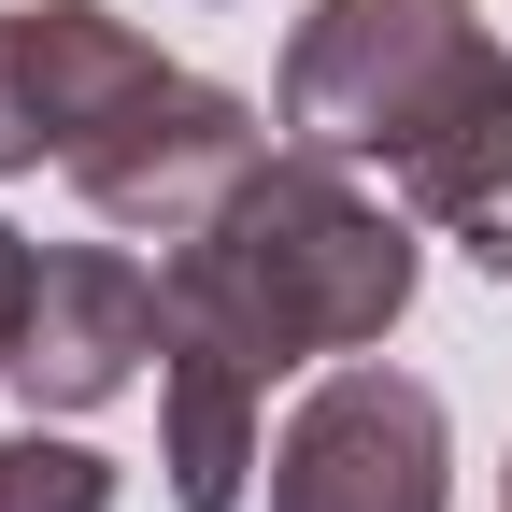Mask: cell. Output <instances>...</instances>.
<instances>
[{"label": "cell", "mask_w": 512, "mask_h": 512, "mask_svg": "<svg viewBox=\"0 0 512 512\" xmlns=\"http://www.w3.org/2000/svg\"><path fill=\"white\" fill-rule=\"evenodd\" d=\"M157 72L171 57L100 0H0V171H43V157L72 171V143Z\"/></svg>", "instance_id": "5b68a950"}, {"label": "cell", "mask_w": 512, "mask_h": 512, "mask_svg": "<svg viewBox=\"0 0 512 512\" xmlns=\"http://www.w3.org/2000/svg\"><path fill=\"white\" fill-rule=\"evenodd\" d=\"M256 157H271V143H256V100H228V86H200V72H157L143 100H114L86 143H72V185H86V214L185 242Z\"/></svg>", "instance_id": "277c9868"}, {"label": "cell", "mask_w": 512, "mask_h": 512, "mask_svg": "<svg viewBox=\"0 0 512 512\" xmlns=\"http://www.w3.org/2000/svg\"><path fill=\"white\" fill-rule=\"evenodd\" d=\"M456 427L413 370H328L271 441V512H441Z\"/></svg>", "instance_id": "3957f363"}, {"label": "cell", "mask_w": 512, "mask_h": 512, "mask_svg": "<svg viewBox=\"0 0 512 512\" xmlns=\"http://www.w3.org/2000/svg\"><path fill=\"white\" fill-rule=\"evenodd\" d=\"M413 313V242L384 228L342 157H256L228 200L171 242V328L228 342L256 384L271 370H313V356H370L384 328Z\"/></svg>", "instance_id": "7a4b0ae2"}, {"label": "cell", "mask_w": 512, "mask_h": 512, "mask_svg": "<svg viewBox=\"0 0 512 512\" xmlns=\"http://www.w3.org/2000/svg\"><path fill=\"white\" fill-rule=\"evenodd\" d=\"M285 143L484 228L512 200V43L470 0H313L285 29Z\"/></svg>", "instance_id": "6da1fadb"}, {"label": "cell", "mask_w": 512, "mask_h": 512, "mask_svg": "<svg viewBox=\"0 0 512 512\" xmlns=\"http://www.w3.org/2000/svg\"><path fill=\"white\" fill-rule=\"evenodd\" d=\"M29 299H43V256L0 228V384H15V356H29Z\"/></svg>", "instance_id": "9c48e42d"}, {"label": "cell", "mask_w": 512, "mask_h": 512, "mask_svg": "<svg viewBox=\"0 0 512 512\" xmlns=\"http://www.w3.org/2000/svg\"><path fill=\"white\" fill-rule=\"evenodd\" d=\"M157 399H171V512H242V470H256V384L228 342L171 328L157 342Z\"/></svg>", "instance_id": "52a82bcc"}, {"label": "cell", "mask_w": 512, "mask_h": 512, "mask_svg": "<svg viewBox=\"0 0 512 512\" xmlns=\"http://www.w3.org/2000/svg\"><path fill=\"white\" fill-rule=\"evenodd\" d=\"M0 512H114V456H86V441H0Z\"/></svg>", "instance_id": "ba28073f"}, {"label": "cell", "mask_w": 512, "mask_h": 512, "mask_svg": "<svg viewBox=\"0 0 512 512\" xmlns=\"http://www.w3.org/2000/svg\"><path fill=\"white\" fill-rule=\"evenodd\" d=\"M157 342H171V271H143V256H114V242H57L43 256V299H29L15 384L43 413H100V399L143 384Z\"/></svg>", "instance_id": "8992f818"}]
</instances>
